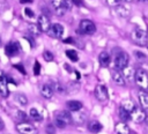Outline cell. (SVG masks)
I'll return each mask as SVG.
<instances>
[{
    "label": "cell",
    "instance_id": "cell-30",
    "mask_svg": "<svg viewBox=\"0 0 148 134\" xmlns=\"http://www.w3.org/2000/svg\"><path fill=\"white\" fill-rule=\"evenodd\" d=\"M23 14H24V16H25L28 20H34V17H35V13H34V10L30 9V8H25V9L23 10Z\"/></svg>",
    "mask_w": 148,
    "mask_h": 134
},
{
    "label": "cell",
    "instance_id": "cell-27",
    "mask_svg": "<svg viewBox=\"0 0 148 134\" xmlns=\"http://www.w3.org/2000/svg\"><path fill=\"white\" fill-rule=\"evenodd\" d=\"M28 29H29V32H30L32 36H38V35L42 32V31L39 30V28H38L37 24H29Z\"/></svg>",
    "mask_w": 148,
    "mask_h": 134
},
{
    "label": "cell",
    "instance_id": "cell-2",
    "mask_svg": "<svg viewBox=\"0 0 148 134\" xmlns=\"http://www.w3.org/2000/svg\"><path fill=\"white\" fill-rule=\"evenodd\" d=\"M72 120H73V118L68 111H60L54 117V125L58 128H65L68 124H71Z\"/></svg>",
    "mask_w": 148,
    "mask_h": 134
},
{
    "label": "cell",
    "instance_id": "cell-20",
    "mask_svg": "<svg viewBox=\"0 0 148 134\" xmlns=\"http://www.w3.org/2000/svg\"><path fill=\"white\" fill-rule=\"evenodd\" d=\"M88 129L91 133H98V132H101L103 129V125L97 120H91L88 124Z\"/></svg>",
    "mask_w": 148,
    "mask_h": 134
},
{
    "label": "cell",
    "instance_id": "cell-38",
    "mask_svg": "<svg viewBox=\"0 0 148 134\" xmlns=\"http://www.w3.org/2000/svg\"><path fill=\"white\" fill-rule=\"evenodd\" d=\"M13 67H14V68H16L17 70H20L22 74H25V69L23 68V66H21V65H14Z\"/></svg>",
    "mask_w": 148,
    "mask_h": 134
},
{
    "label": "cell",
    "instance_id": "cell-4",
    "mask_svg": "<svg viewBox=\"0 0 148 134\" xmlns=\"http://www.w3.org/2000/svg\"><path fill=\"white\" fill-rule=\"evenodd\" d=\"M96 31V25L91 20H82L79 25L77 32L84 34V35H92Z\"/></svg>",
    "mask_w": 148,
    "mask_h": 134
},
{
    "label": "cell",
    "instance_id": "cell-40",
    "mask_svg": "<svg viewBox=\"0 0 148 134\" xmlns=\"http://www.w3.org/2000/svg\"><path fill=\"white\" fill-rule=\"evenodd\" d=\"M71 1H72L75 6H79V7L82 6V0H71Z\"/></svg>",
    "mask_w": 148,
    "mask_h": 134
},
{
    "label": "cell",
    "instance_id": "cell-47",
    "mask_svg": "<svg viewBox=\"0 0 148 134\" xmlns=\"http://www.w3.org/2000/svg\"><path fill=\"white\" fill-rule=\"evenodd\" d=\"M0 43H1V39H0Z\"/></svg>",
    "mask_w": 148,
    "mask_h": 134
},
{
    "label": "cell",
    "instance_id": "cell-36",
    "mask_svg": "<svg viewBox=\"0 0 148 134\" xmlns=\"http://www.w3.org/2000/svg\"><path fill=\"white\" fill-rule=\"evenodd\" d=\"M34 74L36 75V76H38L39 74H40V65H39V62L36 60L35 61V66H34Z\"/></svg>",
    "mask_w": 148,
    "mask_h": 134
},
{
    "label": "cell",
    "instance_id": "cell-23",
    "mask_svg": "<svg viewBox=\"0 0 148 134\" xmlns=\"http://www.w3.org/2000/svg\"><path fill=\"white\" fill-rule=\"evenodd\" d=\"M14 100H15L16 104L20 105V106H25V105L28 104V98H27V96L23 95V94H16V95L14 96Z\"/></svg>",
    "mask_w": 148,
    "mask_h": 134
},
{
    "label": "cell",
    "instance_id": "cell-16",
    "mask_svg": "<svg viewBox=\"0 0 148 134\" xmlns=\"http://www.w3.org/2000/svg\"><path fill=\"white\" fill-rule=\"evenodd\" d=\"M116 132L117 134H133L132 129L125 122H118L116 125Z\"/></svg>",
    "mask_w": 148,
    "mask_h": 134
},
{
    "label": "cell",
    "instance_id": "cell-12",
    "mask_svg": "<svg viewBox=\"0 0 148 134\" xmlns=\"http://www.w3.org/2000/svg\"><path fill=\"white\" fill-rule=\"evenodd\" d=\"M146 117H147V116H146L145 111H143L142 109H140V107H135V109L130 113V119L133 120L134 122H141V121L145 120Z\"/></svg>",
    "mask_w": 148,
    "mask_h": 134
},
{
    "label": "cell",
    "instance_id": "cell-15",
    "mask_svg": "<svg viewBox=\"0 0 148 134\" xmlns=\"http://www.w3.org/2000/svg\"><path fill=\"white\" fill-rule=\"evenodd\" d=\"M53 92H54V89H53V87L50 85V84H43L42 88H40V95H42V97H44L45 99L52 98Z\"/></svg>",
    "mask_w": 148,
    "mask_h": 134
},
{
    "label": "cell",
    "instance_id": "cell-37",
    "mask_svg": "<svg viewBox=\"0 0 148 134\" xmlns=\"http://www.w3.org/2000/svg\"><path fill=\"white\" fill-rule=\"evenodd\" d=\"M16 117H17L21 121H23V120H25V119H27V114H25V112H23V111H17Z\"/></svg>",
    "mask_w": 148,
    "mask_h": 134
},
{
    "label": "cell",
    "instance_id": "cell-45",
    "mask_svg": "<svg viewBox=\"0 0 148 134\" xmlns=\"http://www.w3.org/2000/svg\"><path fill=\"white\" fill-rule=\"evenodd\" d=\"M121 1H123V2H132L133 0H121Z\"/></svg>",
    "mask_w": 148,
    "mask_h": 134
},
{
    "label": "cell",
    "instance_id": "cell-3",
    "mask_svg": "<svg viewBox=\"0 0 148 134\" xmlns=\"http://www.w3.org/2000/svg\"><path fill=\"white\" fill-rule=\"evenodd\" d=\"M135 83L142 89V90H147L148 89V74L146 70L139 68L135 70V76H134Z\"/></svg>",
    "mask_w": 148,
    "mask_h": 134
},
{
    "label": "cell",
    "instance_id": "cell-32",
    "mask_svg": "<svg viewBox=\"0 0 148 134\" xmlns=\"http://www.w3.org/2000/svg\"><path fill=\"white\" fill-rule=\"evenodd\" d=\"M53 87L56 88V91L59 92V94H61V95H64V94L66 92L65 87H64L62 84H60V83H56V85H53Z\"/></svg>",
    "mask_w": 148,
    "mask_h": 134
},
{
    "label": "cell",
    "instance_id": "cell-9",
    "mask_svg": "<svg viewBox=\"0 0 148 134\" xmlns=\"http://www.w3.org/2000/svg\"><path fill=\"white\" fill-rule=\"evenodd\" d=\"M47 35L52 38H61L62 35H64V27L59 23H54V24H51L49 31H47Z\"/></svg>",
    "mask_w": 148,
    "mask_h": 134
},
{
    "label": "cell",
    "instance_id": "cell-10",
    "mask_svg": "<svg viewBox=\"0 0 148 134\" xmlns=\"http://www.w3.org/2000/svg\"><path fill=\"white\" fill-rule=\"evenodd\" d=\"M21 51V46L17 42H10L5 46V53L8 57H14L17 55Z\"/></svg>",
    "mask_w": 148,
    "mask_h": 134
},
{
    "label": "cell",
    "instance_id": "cell-35",
    "mask_svg": "<svg viewBox=\"0 0 148 134\" xmlns=\"http://www.w3.org/2000/svg\"><path fill=\"white\" fill-rule=\"evenodd\" d=\"M45 132H46L47 134H54V133H56V128H54V125H52V124H49V125H46V127H45Z\"/></svg>",
    "mask_w": 148,
    "mask_h": 134
},
{
    "label": "cell",
    "instance_id": "cell-11",
    "mask_svg": "<svg viewBox=\"0 0 148 134\" xmlns=\"http://www.w3.org/2000/svg\"><path fill=\"white\" fill-rule=\"evenodd\" d=\"M37 25H38V28H39V30L42 32H47L49 29H50V27H51V23H50L49 17L45 14H40L37 17Z\"/></svg>",
    "mask_w": 148,
    "mask_h": 134
},
{
    "label": "cell",
    "instance_id": "cell-1",
    "mask_svg": "<svg viewBox=\"0 0 148 134\" xmlns=\"http://www.w3.org/2000/svg\"><path fill=\"white\" fill-rule=\"evenodd\" d=\"M131 38L139 46H145L148 44V32L141 28H135L131 34Z\"/></svg>",
    "mask_w": 148,
    "mask_h": 134
},
{
    "label": "cell",
    "instance_id": "cell-17",
    "mask_svg": "<svg viewBox=\"0 0 148 134\" xmlns=\"http://www.w3.org/2000/svg\"><path fill=\"white\" fill-rule=\"evenodd\" d=\"M114 8H116V13H117V15H119V16H120V17H123V18L128 17V16H130V14H131L130 8H128V7H126L125 5H119V6L114 7Z\"/></svg>",
    "mask_w": 148,
    "mask_h": 134
},
{
    "label": "cell",
    "instance_id": "cell-29",
    "mask_svg": "<svg viewBox=\"0 0 148 134\" xmlns=\"http://www.w3.org/2000/svg\"><path fill=\"white\" fill-rule=\"evenodd\" d=\"M80 89V84L76 83V82H71L68 83V87H67V90L69 92H74V91H77Z\"/></svg>",
    "mask_w": 148,
    "mask_h": 134
},
{
    "label": "cell",
    "instance_id": "cell-19",
    "mask_svg": "<svg viewBox=\"0 0 148 134\" xmlns=\"http://www.w3.org/2000/svg\"><path fill=\"white\" fill-rule=\"evenodd\" d=\"M66 105H67V109L69 111H73V112H77V111H80L82 109V103L80 100H74V99L73 100H68L66 103Z\"/></svg>",
    "mask_w": 148,
    "mask_h": 134
},
{
    "label": "cell",
    "instance_id": "cell-34",
    "mask_svg": "<svg viewBox=\"0 0 148 134\" xmlns=\"http://www.w3.org/2000/svg\"><path fill=\"white\" fill-rule=\"evenodd\" d=\"M43 58H44L45 61H52V60H53V54H52L50 51H44Z\"/></svg>",
    "mask_w": 148,
    "mask_h": 134
},
{
    "label": "cell",
    "instance_id": "cell-25",
    "mask_svg": "<svg viewBox=\"0 0 148 134\" xmlns=\"http://www.w3.org/2000/svg\"><path fill=\"white\" fill-rule=\"evenodd\" d=\"M121 107H124L127 112H132L136 106H135V104L132 102V100H125V102H123V104H121Z\"/></svg>",
    "mask_w": 148,
    "mask_h": 134
},
{
    "label": "cell",
    "instance_id": "cell-43",
    "mask_svg": "<svg viewBox=\"0 0 148 134\" xmlns=\"http://www.w3.org/2000/svg\"><path fill=\"white\" fill-rule=\"evenodd\" d=\"M20 2L23 5V3H31L32 0H20Z\"/></svg>",
    "mask_w": 148,
    "mask_h": 134
},
{
    "label": "cell",
    "instance_id": "cell-24",
    "mask_svg": "<svg viewBox=\"0 0 148 134\" xmlns=\"http://www.w3.org/2000/svg\"><path fill=\"white\" fill-rule=\"evenodd\" d=\"M29 117L32 119V120H35V121H40L42 120V114L38 112V110L37 109H35V107H31L30 110H29Z\"/></svg>",
    "mask_w": 148,
    "mask_h": 134
},
{
    "label": "cell",
    "instance_id": "cell-33",
    "mask_svg": "<svg viewBox=\"0 0 148 134\" xmlns=\"http://www.w3.org/2000/svg\"><path fill=\"white\" fill-rule=\"evenodd\" d=\"M105 2L110 6V7H117L119 5H121V0H105Z\"/></svg>",
    "mask_w": 148,
    "mask_h": 134
},
{
    "label": "cell",
    "instance_id": "cell-6",
    "mask_svg": "<svg viewBox=\"0 0 148 134\" xmlns=\"http://www.w3.org/2000/svg\"><path fill=\"white\" fill-rule=\"evenodd\" d=\"M128 61H130V58H128V54L126 52H119L116 58H114V67L116 69H124L126 66H128Z\"/></svg>",
    "mask_w": 148,
    "mask_h": 134
},
{
    "label": "cell",
    "instance_id": "cell-8",
    "mask_svg": "<svg viewBox=\"0 0 148 134\" xmlns=\"http://www.w3.org/2000/svg\"><path fill=\"white\" fill-rule=\"evenodd\" d=\"M51 6L56 10L58 15H62L69 8V3L67 0H51Z\"/></svg>",
    "mask_w": 148,
    "mask_h": 134
},
{
    "label": "cell",
    "instance_id": "cell-22",
    "mask_svg": "<svg viewBox=\"0 0 148 134\" xmlns=\"http://www.w3.org/2000/svg\"><path fill=\"white\" fill-rule=\"evenodd\" d=\"M139 100L143 109H148V94L145 90L139 91Z\"/></svg>",
    "mask_w": 148,
    "mask_h": 134
},
{
    "label": "cell",
    "instance_id": "cell-31",
    "mask_svg": "<svg viewBox=\"0 0 148 134\" xmlns=\"http://www.w3.org/2000/svg\"><path fill=\"white\" fill-rule=\"evenodd\" d=\"M72 118L77 124H82L84 121V114H82V113H75V116H73Z\"/></svg>",
    "mask_w": 148,
    "mask_h": 134
},
{
    "label": "cell",
    "instance_id": "cell-14",
    "mask_svg": "<svg viewBox=\"0 0 148 134\" xmlns=\"http://www.w3.org/2000/svg\"><path fill=\"white\" fill-rule=\"evenodd\" d=\"M111 76H112V81L116 84H118V85H124L125 82H126V80H125L121 70H119V69H113L111 72Z\"/></svg>",
    "mask_w": 148,
    "mask_h": 134
},
{
    "label": "cell",
    "instance_id": "cell-44",
    "mask_svg": "<svg viewBox=\"0 0 148 134\" xmlns=\"http://www.w3.org/2000/svg\"><path fill=\"white\" fill-rule=\"evenodd\" d=\"M143 122H145V124H146V125L148 126V116H147V117L145 118V120H143Z\"/></svg>",
    "mask_w": 148,
    "mask_h": 134
},
{
    "label": "cell",
    "instance_id": "cell-28",
    "mask_svg": "<svg viewBox=\"0 0 148 134\" xmlns=\"http://www.w3.org/2000/svg\"><path fill=\"white\" fill-rule=\"evenodd\" d=\"M119 117H120V119L121 120H124V121H126V120H128L130 119V112H127L124 107H119Z\"/></svg>",
    "mask_w": 148,
    "mask_h": 134
},
{
    "label": "cell",
    "instance_id": "cell-26",
    "mask_svg": "<svg viewBox=\"0 0 148 134\" xmlns=\"http://www.w3.org/2000/svg\"><path fill=\"white\" fill-rule=\"evenodd\" d=\"M65 53H66V55L69 58L71 61H74V62H75V61L79 60V55H77V52H76L75 50H67Z\"/></svg>",
    "mask_w": 148,
    "mask_h": 134
},
{
    "label": "cell",
    "instance_id": "cell-39",
    "mask_svg": "<svg viewBox=\"0 0 148 134\" xmlns=\"http://www.w3.org/2000/svg\"><path fill=\"white\" fill-rule=\"evenodd\" d=\"M135 55L138 57L139 60H145L146 59V55L143 53H141V52H135Z\"/></svg>",
    "mask_w": 148,
    "mask_h": 134
},
{
    "label": "cell",
    "instance_id": "cell-46",
    "mask_svg": "<svg viewBox=\"0 0 148 134\" xmlns=\"http://www.w3.org/2000/svg\"><path fill=\"white\" fill-rule=\"evenodd\" d=\"M136 1H139V2H147L148 0H136Z\"/></svg>",
    "mask_w": 148,
    "mask_h": 134
},
{
    "label": "cell",
    "instance_id": "cell-18",
    "mask_svg": "<svg viewBox=\"0 0 148 134\" xmlns=\"http://www.w3.org/2000/svg\"><path fill=\"white\" fill-rule=\"evenodd\" d=\"M98 61H99L101 66L106 67V66H109V64L111 61V57H110V54L106 51H102L99 53V55H98Z\"/></svg>",
    "mask_w": 148,
    "mask_h": 134
},
{
    "label": "cell",
    "instance_id": "cell-7",
    "mask_svg": "<svg viewBox=\"0 0 148 134\" xmlns=\"http://www.w3.org/2000/svg\"><path fill=\"white\" fill-rule=\"evenodd\" d=\"M94 94H95V97L102 103H104L109 99V91H108L106 85H104V84H97L95 87Z\"/></svg>",
    "mask_w": 148,
    "mask_h": 134
},
{
    "label": "cell",
    "instance_id": "cell-5",
    "mask_svg": "<svg viewBox=\"0 0 148 134\" xmlns=\"http://www.w3.org/2000/svg\"><path fill=\"white\" fill-rule=\"evenodd\" d=\"M16 131L20 133V134H38L37 132V128L27 122V121H21V122H17L16 124Z\"/></svg>",
    "mask_w": 148,
    "mask_h": 134
},
{
    "label": "cell",
    "instance_id": "cell-21",
    "mask_svg": "<svg viewBox=\"0 0 148 134\" xmlns=\"http://www.w3.org/2000/svg\"><path fill=\"white\" fill-rule=\"evenodd\" d=\"M121 73L124 75L125 80H127V81H132L135 76V70L130 66H126L124 69H121Z\"/></svg>",
    "mask_w": 148,
    "mask_h": 134
},
{
    "label": "cell",
    "instance_id": "cell-41",
    "mask_svg": "<svg viewBox=\"0 0 148 134\" xmlns=\"http://www.w3.org/2000/svg\"><path fill=\"white\" fill-rule=\"evenodd\" d=\"M64 43H69V44H73V43H74V40H73V38H72V37H68V38L64 39Z\"/></svg>",
    "mask_w": 148,
    "mask_h": 134
},
{
    "label": "cell",
    "instance_id": "cell-42",
    "mask_svg": "<svg viewBox=\"0 0 148 134\" xmlns=\"http://www.w3.org/2000/svg\"><path fill=\"white\" fill-rule=\"evenodd\" d=\"M5 128V122H3V120L1 119V117H0V131H2Z\"/></svg>",
    "mask_w": 148,
    "mask_h": 134
},
{
    "label": "cell",
    "instance_id": "cell-13",
    "mask_svg": "<svg viewBox=\"0 0 148 134\" xmlns=\"http://www.w3.org/2000/svg\"><path fill=\"white\" fill-rule=\"evenodd\" d=\"M9 94L8 90V82H7V76L2 70H0V96L1 97H7Z\"/></svg>",
    "mask_w": 148,
    "mask_h": 134
}]
</instances>
